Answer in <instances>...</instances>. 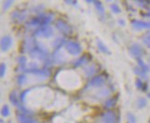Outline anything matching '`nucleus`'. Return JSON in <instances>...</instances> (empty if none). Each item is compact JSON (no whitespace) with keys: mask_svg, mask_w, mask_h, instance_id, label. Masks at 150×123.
<instances>
[{"mask_svg":"<svg viewBox=\"0 0 150 123\" xmlns=\"http://www.w3.org/2000/svg\"><path fill=\"white\" fill-rule=\"evenodd\" d=\"M104 84H105V80H104L103 76L101 75H97L92 77L88 83V86L89 87H100L103 86Z\"/></svg>","mask_w":150,"mask_h":123,"instance_id":"nucleus-5","label":"nucleus"},{"mask_svg":"<svg viewBox=\"0 0 150 123\" xmlns=\"http://www.w3.org/2000/svg\"><path fill=\"white\" fill-rule=\"evenodd\" d=\"M53 61L54 63H57V64H61L64 62V58L63 56L62 53H60L59 51H56L54 56H53Z\"/></svg>","mask_w":150,"mask_h":123,"instance_id":"nucleus-10","label":"nucleus"},{"mask_svg":"<svg viewBox=\"0 0 150 123\" xmlns=\"http://www.w3.org/2000/svg\"><path fill=\"white\" fill-rule=\"evenodd\" d=\"M115 121H116V116L114 112L107 111L102 115L100 123H115Z\"/></svg>","mask_w":150,"mask_h":123,"instance_id":"nucleus-7","label":"nucleus"},{"mask_svg":"<svg viewBox=\"0 0 150 123\" xmlns=\"http://www.w3.org/2000/svg\"><path fill=\"white\" fill-rule=\"evenodd\" d=\"M88 62H89L88 56V55H83V56L79 57L77 60H76L74 62V66L75 67H79V66H82V65H85V64H87Z\"/></svg>","mask_w":150,"mask_h":123,"instance_id":"nucleus-9","label":"nucleus"},{"mask_svg":"<svg viewBox=\"0 0 150 123\" xmlns=\"http://www.w3.org/2000/svg\"><path fill=\"white\" fill-rule=\"evenodd\" d=\"M96 67L94 65H88L86 66L84 69V73L86 74V75L88 77H93V75H95L96 74Z\"/></svg>","mask_w":150,"mask_h":123,"instance_id":"nucleus-11","label":"nucleus"},{"mask_svg":"<svg viewBox=\"0 0 150 123\" xmlns=\"http://www.w3.org/2000/svg\"><path fill=\"white\" fill-rule=\"evenodd\" d=\"M93 5L95 6L96 9L98 10V12H99V14L103 16L104 13H105V10H104V8H103L101 2H100V1H93Z\"/></svg>","mask_w":150,"mask_h":123,"instance_id":"nucleus-14","label":"nucleus"},{"mask_svg":"<svg viewBox=\"0 0 150 123\" xmlns=\"http://www.w3.org/2000/svg\"><path fill=\"white\" fill-rule=\"evenodd\" d=\"M26 76L25 75H19L18 77V85H21V86H22L23 84L25 83V81H26Z\"/></svg>","mask_w":150,"mask_h":123,"instance_id":"nucleus-22","label":"nucleus"},{"mask_svg":"<svg viewBox=\"0 0 150 123\" xmlns=\"http://www.w3.org/2000/svg\"><path fill=\"white\" fill-rule=\"evenodd\" d=\"M0 123H3V120L2 119H0Z\"/></svg>","mask_w":150,"mask_h":123,"instance_id":"nucleus-29","label":"nucleus"},{"mask_svg":"<svg viewBox=\"0 0 150 123\" xmlns=\"http://www.w3.org/2000/svg\"><path fill=\"white\" fill-rule=\"evenodd\" d=\"M18 121L21 123H35V121L31 118L28 117L27 115H25L23 113H21L18 115Z\"/></svg>","mask_w":150,"mask_h":123,"instance_id":"nucleus-12","label":"nucleus"},{"mask_svg":"<svg viewBox=\"0 0 150 123\" xmlns=\"http://www.w3.org/2000/svg\"><path fill=\"white\" fill-rule=\"evenodd\" d=\"M67 3L68 4H73V5H76V1H66Z\"/></svg>","mask_w":150,"mask_h":123,"instance_id":"nucleus-28","label":"nucleus"},{"mask_svg":"<svg viewBox=\"0 0 150 123\" xmlns=\"http://www.w3.org/2000/svg\"><path fill=\"white\" fill-rule=\"evenodd\" d=\"M131 51H132V53H133L134 56H139L140 53H141V50H140L139 46H137V45H134V46H133Z\"/></svg>","mask_w":150,"mask_h":123,"instance_id":"nucleus-18","label":"nucleus"},{"mask_svg":"<svg viewBox=\"0 0 150 123\" xmlns=\"http://www.w3.org/2000/svg\"><path fill=\"white\" fill-rule=\"evenodd\" d=\"M35 35L42 38H51L54 35V30L51 26H45V27H42L41 29L36 30Z\"/></svg>","mask_w":150,"mask_h":123,"instance_id":"nucleus-3","label":"nucleus"},{"mask_svg":"<svg viewBox=\"0 0 150 123\" xmlns=\"http://www.w3.org/2000/svg\"><path fill=\"white\" fill-rule=\"evenodd\" d=\"M114 104H115V101H114V99L112 98V99H109V100H107L105 102V104H104V107H105L106 108H109L113 107Z\"/></svg>","mask_w":150,"mask_h":123,"instance_id":"nucleus-20","label":"nucleus"},{"mask_svg":"<svg viewBox=\"0 0 150 123\" xmlns=\"http://www.w3.org/2000/svg\"><path fill=\"white\" fill-rule=\"evenodd\" d=\"M109 94H110L109 89H107V88H103V89L100 90V91H98L97 96H99V98H106V96H109Z\"/></svg>","mask_w":150,"mask_h":123,"instance_id":"nucleus-17","label":"nucleus"},{"mask_svg":"<svg viewBox=\"0 0 150 123\" xmlns=\"http://www.w3.org/2000/svg\"><path fill=\"white\" fill-rule=\"evenodd\" d=\"M9 99H10V102L12 103V104H14L15 106H18L19 107L21 105H19V103H18V96H17V93L14 91V92H12L9 96Z\"/></svg>","mask_w":150,"mask_h":123,"instance_id":"nucleus-16","label":"nucleus"},{"mask_svg":"<svg viewBox=\"0 0 150 123\" xmlns=\"http://www.w3.org/2000/svg\"><path fill=\"white\" fill-rule=\"evenodd\" d=\"M6 73V64L1 63L0 64V77H3Z\"/></svg>","mask_w":150,"mask_h":123,"instance_id":"nucleus-21","label":"nucleus"},{"mask_svg":"<svg viewBox=\"0 0 150 123\" xmlns=\"http://www.w3.org/2000/svg\"><path fill=\"white\" fill-rule=\"evenodd\" d=\"M64 44H67L66 39H64V37H58V38H56L55 40L54 41V42H53V47L56 51H59Z\"/></svg>","mask_w":150,"mask_h":123,"instance_id":"nucleus-8","label":"nucleus"},{"mask_svg":"<svg viewBox=\"0 0 150 123\" xmlns=\"http://www.w3.org/2000/svg\"><path fill=\"white\" fill-rule=\"evenodd\" d=\"M97 45H98V48H99V50L101 51V53H109V54L110 53L109 49H108V47L101 41L98 40L97 41Z\"/></svg>","mask_w":150,"mask_h":123,"instance_id":"nucleus-13","label":"nucleus"},{"mask_svg":"<svg viewBox=\"0 0 150 123\" xmlns=\"http://www.w3.org/2000/svg\"><path fill=\"white\" fill-rule=\"evenodd\" d=\"M110 8H112V10L114 13H120V8H118V6L117 5H112L110 6Z\"/></svg>","mask_w":150,"mask_h":123,"instance_id":"nucleus-25","label":"nucleus"},{"mask_svg":"<svg viewBox=\"0 0 150 123\" xmlns=\"http://www.w3.org/2000/svg\"><path fill=\"white\" fill-rule=\"evenodd\" d=\"M134 27L140 29V28H150V22H142V21H134Z\"/></svg>","mask_w":150,"mask_h":123,"instance_id":"nucleus-15","label":"nucleus"},{"mask_svg":"<svg viewBox=\"0 0 150 123\" xmlns=\"http://www.w3.org/2000/svg\"><path fill=\"white\" fill-rule=\"evenodd\" d=\"M30 57L31 58H35L38 60H44L48 57V50L42 46V45H36V46L32 49L30 51Z\"/></svg>","mask_w":150,"mask_h":123,"instance_id":"nucleus-1","label":"nucleus"},{"mask_svg":"<svg viewBox=\"0 0 150 123\" xmlns=\"http://www.w3.org/2000/svg\"><path fill=\"white\" fill-rule=\"evenodd\" d=\"M149 96H150V94H149Z\"/></svg>","mask_w":150,"mask_h":123,"instance_id":"nucleus-30","label":"nucleus"},{"mask_svg":"<svg viewBox=\"0 0 150 123\" xmlns=\"http://www.w3.org/2000/svg\"><path fill=\"white\" fill-rule=\"evenodd\" d=\"M9 113H10V111H9L8 106L5 105L2 108V109H1V114H2V116H3V117H8V116L9 115Z\"/></svg>","mask_w":150,"mask_h":123,"instance_id":"nucleus-19","label":"nucleus"},{"mask_svg":"<svg viewBox=\"0 0 150 123\" xmlns=\"http://www.w3.org/2000/svg\"><path fill=\"white\" fill-rule=\"evenodd\" d=\"M139 103H140V107H141V108H142V107H144V106L146 105V101H145L144 99H140Z\"/></svg>","mask_w":150,"mask_h":123,"instance_id":"nucleus-27","label":"nucleus"},{"mask_svg":"<svg viewBox=\"0 0 150 123\" xmlns=\"http://www.w3.org/2000/svg\"><path fill=\"white\" fill-rule=\"evenodd\" d=\"M144 42L150 48V33H147L146 37L144 38Z\"/></svg>","mask_w":150,"mask_h":123,"instance_id":"nucleus-23","label":"nucleus"},{"mask_svg":"<svg viewBox=\"0 0 150 123\" xmlns=\"http://www.w3.org/2000/svg\"><path fill=\"white\" fill-rule=\"evenodd\" d=\"M55 27L58 30H59L60 32H62V33L64 35H69V34L72 33V29H71V27L67 23H66L63 20H58L56 22Z\"/></svg>","mask_w":150,"mask_h":123,"instance_id":"nucleus-4","label":"nucleus"},{"mask_svg":"<svg viewBox=\"0 0 150 123\" xmlns=\"http://www.w3.org/2000/svg\"><path fill=\"white\" fill-rule=\"evenodd\" d=\"M12 45V38L10 36H5L0 41V48L3 51H6Z\"/></svg>","mask_w":150,"mask_h":123,"instance_id":"nucleus-6","label":"nucleus"},{"mask_svg":"<svg viewBox=\"0 0 150 123\" xmlns=\"http://www.w3.org/2000/svg\"><path fill=\"white\" fill-rule=\"evenodd\" d=\"M64 48H66L67 51L69 54H72L75 56L79 55L82 53V47L81 45L74 41H69L67 42V44L64 45Z\"/></svg>","mask_w":150,"mask_h":123,"instance_id":"nucleus-2","label":"nucleus"},{"mask_svg":"<svg viewBox=\"0 0 150 123\" xmlns=\"http://www.w3.org/2000/svg\"><path fill=\"white\" fill-rule=\"evenodd\" d=\"M26 61H27V59H26V57H24V56H21L18 59V63H19V64H21L22 67H24V65L26 64Z\"/></svg>","mask_w":150,"mask_h":123,"instance_id":"nucleus-24","label":"nucleus"},{"mask_svg":"<svg viewBox=\"0 0 150 123\" xmlns=\"http://www.w3.org/2000/svg\"><path fill=\"white\" fill-rule=\"evenodd\" d=\"M12 4H13V1H6V2H5L4 5H3V8L4 9H8Z\"/></svg>","mask_w":150,"mask_h":123,"instance_id":"nucleus-26","label":"nucleus"}]
</instances>
